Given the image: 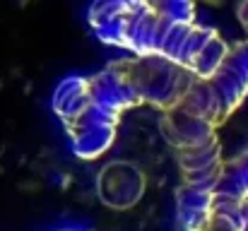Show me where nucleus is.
Returning a JSON list of instances; mask_svg holds the SVG:
<instances>
[{"mask_svg":"<svg viewBox=\"0 0 248 231\" xmlns=\"http://www.w3.org/2000/svg\"><path fill=\"white\" fill-rule=\"evenodd\" d=\"M236 17H239V22H241V27H244V31H246V36H248V0H239Z\"/></svg>","mask_w":248,"mask_h":231,"instance_id":"10","label":"nucleus"},{"mask_svg":"<svg viewBox=\"0 0 248 231\" xmlns=\"http://www.w3.org/2000/svg\"><path fill=\"white\" fill-rule=\"evenodd\" d=\"M248 200V152L224 161L215 188V210Z\"/></svg>","mask_w":248,"mask_h":231,"instance_id":"7","label":"nucleus"},{"mask_svg":"<svg viewBox=\"0 0 248 231\" xmlns=\"http://www.w3.org/2000/svg\"><path fill=\"white\" fill-rule=\"evenodd\" d=\"M111 68L125 79L140 104H152L162 113L183 104L193 84L200 79L193 70L162 56H135L111 63Z\"/></svg>","mask_w":248,"mask_h":231,"instance_id":"5","label":"nucleus"},{"mask_svg":"<svg viewBox=\"0 0 248 231\" xmlns=\"http://www.w3.org/2000/svg\"><path fill=\"white\" fill-rule=\"evenodd\" d=\"M138 104L135 92L111 65L94 77H68L53 92V111L80 159H96L106 152L121 116Z\"/></svg>","mask_w":248,"mask_h":231,"instance_id":"3","label":"nucleus"},{"mask_svg":"<svg viewBox=\"0 0 248 231\" xmlns=\"http://www.w3.org/2000/svg\"><path fill=\"white\" fill-rule=\"evenodd\" d=\"M150 7L176 22H195V0H150Z\"/></svg>","mask_w":248,"mask_h":231,"instance_id":"9","label":"nucleus"},{"mask_svg":"<svg viewBox=\"0 0 248 231\" xmlns=\"http://www.w3.org/2000/svg\"><path fill=\"white\" fill-rule=\"evenodd\" d=\"M164 140L173 147L181 185L176 188V215L186 231H210L215 219V188L222 176V145L217 128L183 106L159 118Z\"/></svg>","mask_w":248,"mask_h":231,"instance_id":"1","label":"nucleus"},{"mask_svg":"<svg viewBox=\"0 0 248 231\" xmlns=\"http://www.w3.org/2000/svg\"><path fill=\"white\" fill-rule=\"evenodd\" d=\"M145 190L142 171H138L133 164H111L99 176V198L104 205L113 210H128L133 207Z\"/></svg>","mask_w":248,"mask_h":231,"instance_id":"6","label":"nucleus"},{"mask_svg":"<svg viewBox=\"0 0 248 231\" xmlns=\"http://www.w3.org/2000/svg\"><path fill=\"white\" fill-rule=\"evenodd\" d=\"M94 34L104 44L128 48L135 56H162L181 63L198 77L212 75L232 48L217 29L198 22L169 19L152 7L113 19L94 29Z\"/></svg>","mask_w":248,"mask_h":231,"instance_id":"2","label":"nucleus"},{"mask_svg":"<svg viewBox=\"0 0 248 231\" xmlns=\"http://www.w3.org/2000/svg\"><path fill=\"white\" fill-rule=\"evenodd\" d=\"M145 7H150V0H94L87 17H89L92 29H99L113 19L128 17L133 12L145 10Z\"/></svg>","mask_w":248,"mask_h":231,"instance_id":"8","label":"nucleus"},{"mask_svg":"<svg viewBox=\"0 0 248 231\" xmlns=\"http://www.w3.org/2000/svg\"><path fill=\"white\" fill-rule=\"evenodd\" d=\"M248 96V39L229 48L222 65L207 77H200L188 96L183 108L205 118L219 128Z\"/></svg>","mask_w":248,"mask_h":231,"instance_id":"4","label":"nucleus"}]
</instances>
